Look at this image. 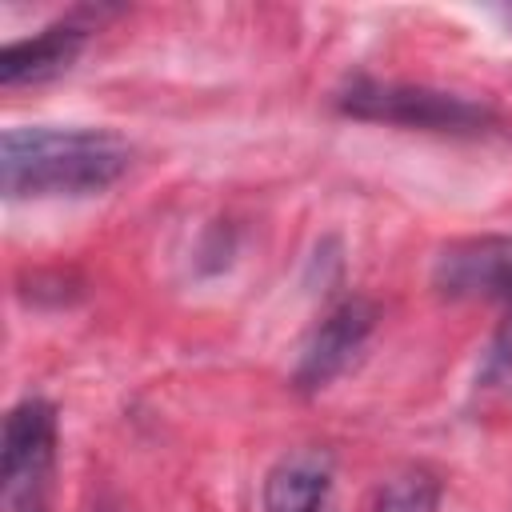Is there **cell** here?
<instances>
[{
    "mask_svg": "<svg viewBox=\"0 0 512 512\" xmlns=\"http://www.w3.org/2000/svg\"><path fill=\"white\" fill-rule=\"evenodd\" d=\"M132 164V144L112 128H8L0 140V180L12 200L92 196L112 188Z\"/></svg>",
    "mask_w": 512,
    "mask_h": 512,
    "instance_id": "6da1fadb",
    "label": "cell"
},
{
    "mask_svg": "<svg viewBox=\"0 0 512 512\" xmlns=\"http://www.w3.org/2000/svg\"><path fill=\"white\" fill-rule=\"evenodd\" d=\"M336 108L356 120H384V124L444 132V136H484L500 124L488 104L468 100L460 92H440L428 84H400V80H372V76H356L336 96Z\"/></svg>",
    "mask_w": 512,
    "mask_h": 512,
    "instance_id": "7a4b0ae2",
    "label": "cell"
},
{
    "mask_svg": "<svg viewBox=\"0 0 512 512\" xmlns=\"http://www.w3.org/2000/svg\"><path fill=\"white\" fill-rule=\"evenodd\" d=\"M56 432V408L40 396H28L8 412L0 448L4 512H52Z\"/></svg>",
    "mask_w": 512,
    "mask_h": 512,
    "instance_id": "3957f363",
    "label": "cell"
},
{
    "mask_svg": "<svg viewBox=\"0 0 512 512\" xmlns=\"http://www.w3.org/2000/svg\"><path fill=\"white\" fill-rule=\"evenodd\" d=\"M432 288L444 300H508L512 296V236H460L432 260Z\"/></svg>",
    "mask_w": 512,
    "mask_h": 512,
    "instance_id": "277c9868",
    "label": "cell"
},
{
    "mask_svg": "<svg viewBox=\"0 0 512 512\" xmlns=\"http://www.w3.org/2000/svg\"><path fill=\"white\" fill-rule=\"evenodd\" d=\"M376 328V304L368 296H348L340 300L320 324L316 332L308 336L300 360H296V372H292V384L300 392H320L328 388L352 360L356 352L364 348V340L372 336Z\"/></svg>",
    "mask_w": 512,
    "mask_h": 512,
    "instance_id": "5b68a950",
    "label": "cell"
},
{
    "mask_svg": "<svg viewBox=\"0 0 512 512\" xmlns=\"http://www.w3.org/2000/svg\"><path fill=\"white\" fill-rule=\"evenodd\" d=\"M88 40V24H76V20H60V24H48L44 32L28 36V40H12L4 44L0 52V84H36V80H48L56 72H64L80 48Z\"/></svg>",
    "mask_w": 512,
    "mask_h": 512,
    "instance_id": "8992f818",
    "label": "cell"
},
{
    "mask_svg": "<svg viewBox=\"0 0 512 512\" xmlns=\"http://www.w3.org/2000/svg\"><path fill=\"white\" fill-rule=\"evenodd\" d=\"M332 456L324 448H296L280 456L264 480V512H328Z\"/></svg>",
    "mask_w": 512,
    "mask_h": 512,
    "instance_id": "52a82bcc",
    "label": "cell"
},
{
    "mask_svg": "<svg viewBox=\"0 0 512 512\" xmlns=\"http://www.w3.org/2000/svg\"><path fill=\"white\" fill-rule=\"evenodd\" d=\"M372 512H440V476L424 464H408L392 472L380 484Z\"/></svg>",
    "mask_w": 512,
    "mask_h": 512,
    "instance_id": "ba28073f",
    "label": "cell"
},
{
    "mask_svg": "<svg viewBox=\"0 0 512 512\" xmlns=\"http://www.w3.org/2000/svg\"><path fill=\"white\" fill-rule=\"evenodd\" d=\"M480 392H512V296L480 364Z\"/></svg>",
    "mask_w": 512,
    "mask_h": 512,
    "instance_id": "9c48e42d",
    "label": "cell"
},
{
    "mask_svg": "<svg viewBox=\"0 0 512 512\" xmlns=\"http://www.w3.org/2000/svg\"><path fill=\"white\" fill-rule=\"evenodd\" d=\"M504 20H508V24H512V8H504Z\"/></svg>",
    "mask_w": 512,
    "mask_h": 512,
    "instance_id": "30bf717a",
    "label": "cell"
}]
</instances>
